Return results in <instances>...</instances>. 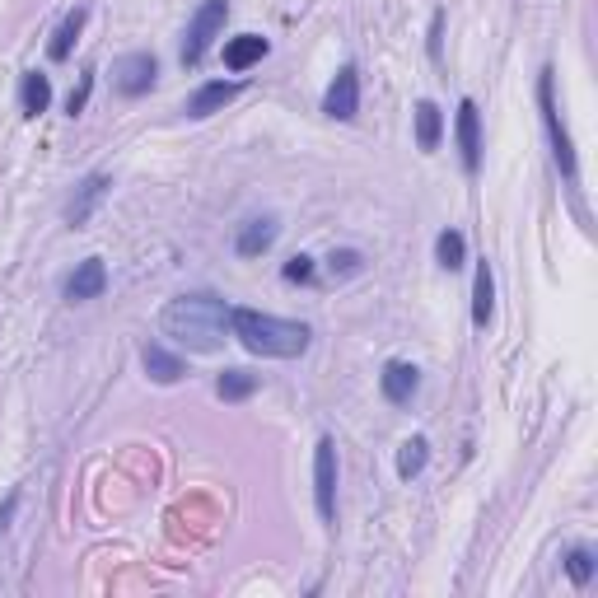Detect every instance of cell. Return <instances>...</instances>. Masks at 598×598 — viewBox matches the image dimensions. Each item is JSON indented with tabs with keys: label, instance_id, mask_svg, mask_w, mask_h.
Wrapping results in <instances>:
<instances>
[{
	"label": "cell",
	"instance_id": "1",
	"mask_svg": "<svg viewBox=\"0 0 598 598\" xmlns=\"http://www.w3.org/2000/svg\"><path fill=\"white\" fill-rule=\"evenodd\" d=\"M159 328H164V337L187 346L192 356H215L229 342V304L215 290H187V295L164 304Z\"/></svg>",
	"mask_w": 598,
	"mask_h": 598
},
{
	"label": "cell",
	"instance_id": "2",
	"mask_svg": "<svg viewBox=\"0 0 598 598\" xmlns=\"http://www.w3.org/2000/svg\"><path fill=\"white\" fill-rule=\"evenodd\" d=\"M229 337H239L243 351L267 360H295L309 351L314 328L299 323V318H276V314H257V309H229Z\"/></svg>",
	"mask_w": 598,
	"mask_h": 598
},
{
	"label": "cell",
	"instance_id": "3",
	"mask_svg": "<svg viewBox=\"0 0 598 598\" xmlns=\"http://www.w3.org/2000/svg\"><path fill=\"white\" fill-rule=\"evenodd\" d=\"M538 108H542V127H547V141H552L556 169H561L570 183H575V178H580V159H575L570 131H566V122H561V108H556V71H552V66H542V75H538Z\"/></svg>",
	"mask_w": 598,
	"mask_h": 598
},
{
	"label": "cell",
	"instance_id": "4",
	"mask_svg": "<svg viewBox=\"0 0 598 598\" xmlns=\"http://www.w3.org/2000/svg\"><path fill=\"white\" fill-rule=\"evenodd\" d=\"M225 19H229L225 0H201V10L192 15L187 38H183V66H201V61H206L211 43L220 38V29H225Z\"/></svg>",
	"mask_w": 598,
	"mask_h": 598
},
{
	"label": "cell",
	"instance_id": "5",
	"mask_svg": "<svg viewBox=\"0 0 598 598\" xmlns=\"http://www.w3.org/2000/svg\"><path fill=\"white\" fill-rule=\"evenodd\" d=\"M314 500L318 519L337 524V444H332V435H323L314 449Z\"/></svg>",
	"mask_w": 598,
	"mask_h": 598
},
{
	"label": "cell",
	"instance_id": "6",
	"mask_svg": "<svg viewBox=\"0 0 598 598\" xmlns=\"http://www.w3.org/2000/svg\"><path fill=\"white\" fill-rule=\"evenodd\" d=\"M159 80V61L150 57V52H127V57L113 61V89L122 94V99H141V94H150Z\"/></svg>",
	"mask_w": 598,
	"mask_h": 598
},
{
	"label": "cell",
	"instance_id": "7",
	"mask_svg": "<svg viewBox=\"0 0 598 598\" xmlns=\"http://www.w3.org/2000/svg\"><path fill=\"white\" fill-rule=\"evenodd\" d=\"M454 136H458V155H463V173L477 178L482 173V113H477V99H458Z\"/></svg>",
	"mask_w": 598,
	"mask_h": 598
},
{
	"label": "cell",
	"instance_id": "8",
	"mask_svg": "<svg viewBox=\"0 0 598 598\" xmlns=\"http://www.w3.org/2000/svg\"><path fill=\"white\" fill-rule=\"evenodd\" d=\"M323 113H328L332 122H356V113H360V71L351 66V61L332 75L328 94H323Z\"/></svg>",
	"mask_w": 598,
	"mask_h": 598
},
{
	"label": "cell",
	"instance_id": "9",
	"mask_svg": "<svg viewBox=\"0 0 598 598\" xmlns=\"http://www.w3.org/2000/svg\"><path fill=\"white\" fill-rule=\"evenodd\" d=\"M108 192H113V178H108V173H89L85 183L75 187V197L66 201V225H71V229L89 225V220H94V211L103 206V197H108Z\"/></svg>",
	"mask_w": 598,
	"mask_h": 598
},
{
	"label": "cell",
	"instance_id": "10",
	"mask_svg": "<svg viewBox=\"0 0 598 598\" xmlns=\"http://www.w3.org/2000/svg\"><path fill=\"white\" fill-rule=\"evenodd\" d=\"M108 290V267H103V257H85L80 267L61 281V295L71 299V304H85V299H99Z\"/></svg>",
	"mask_w": 598,
	"mask_h": 598
},
{
	"label": "cell",
	"instance_id": "11",
	"mask_svg": "<svg viewBox=\"0 0 598 598\" xmlns=\"http://www.w3.org/2000/svg\"><path fill=\"white\" fill-rule=\"evenodd\" d=\"M379 388H384V398L393 407H407L421 393V370H416L412 360H388L384 374H379Z\"/></svg>",
	"mask_w": 598,
	"mask_h": 598
},
{
	"label": "cell",
	"instance_id": "12",
	"mask_svg": "<svg viewBox=\"0 0 598 598\" xmlns=\"http://www.w3.org/2000/svg\"><path fill=\"white\" fill-rule=\"evenodd\" d=\"M281 234V220L276 215H253V220H243L239 225V239H234V253L239 257H262L276 243Z\"/></svg>",
	"mask_w": 598,
	"mask_h": 598
},
{
	"label": "cell",
	"instance_id": "13",
	"mask_svg": "<svg viewBox=\"0 0 598 598\" xmlns=\"http://www.w3.org/2000/svg\"><path fill=\"white\" fill-rule=\"evenodd\" d=\"M141 365H145V374L155 379V384H178L187 374V365H183V356H173L169 346H159V342H145L141 346Z\"/></svg>",
	"mask_w": 598,
	"mask_h": 598
},
{
	"label": "cell",
	"instance_id": "14",
	"mask_svg": "<svg viewBox=\"0 0 598 598\" xmlns=\"http://www.w3.org/2000/svg\"><path fill=\"white\" fill-rule=\"evenodd\" d=\"M239 80H211V85H201L192 99H187V117H211V113H220L225 103H234L239 99Z\"/></svg>",
	"mask_w": 598,
	"mask_h": 598
},
{
	"label": "cell",
	"instance_id": "15",
	"mask_svg": "<svg viewBox=\"0 0 598 598\" xmlns=\"http://www.w3.org/2000/svg\"><path fill=\"white\" fill-rule=\"evenodd\" d=\"M267 52H271V43L262 33H239V38H229L225 43V66L229 71H248V66H257Z\"/></svg>",
	"mask_w": 598,
	"mask_h": 598
},
{
	"label": "cell",
	"instance_id": "16",
	"mask_svg": "<svg viewBox=\"0 0 598 598\" xmlns=\"http://www.w3.org/2000/svg\"><path fill=\"white\" fill-rule=\"evenodd\" d=\"M496 314V276H491V262H477V276H472V323L486 328Z\"/></svg>",
	"mask_w": 598,
	"mask_h": 598
},
{
	"label": "cell",
	"instance_id": "17",
	"mask_svg": "<svg viewBox=\"0 0 598 598\" xmlns=\"http://www.w3.org/2000/svg\"><path fill=\"white\" fill-rule=\"evenodd\" d=\"M19 108H24V117H43L52 108V80L43 71H24V80H19Z\"/></svg>",
	"mask_w": 598,
	"mask_h": 598
},
{
	"label": "cell",
	"instance_id": "18",
	"mask_svg": "<svg viewBox=\"0 0 598 598\" xmlns=\"http://www.w3.org/2000/svg\"><path fill=\"white\" fill-rule=\"evenodd\" d=\"M85 19H89V10H85V5H75L71 15L61 19V29L52 33V43H47V57H52V61H66V57H71V47H75V38H80V29H85Z\"/></svg>",
	"mask_w": 598,
	"mask_h": 598
},
{
	"label": "cell",
	"instance_id": "19",
	"mask_svg": "<svg viewBox=\"0 0 598 598\" xmlns=\"http://www.w3.org/2000/svg\"><path fill=\"white\" fill-rule=\"evenodd\" d=\"M440 141H444V113L430 99H421L416 103V145L421 150H440Z\"/></svg>",
	"mask_w": 598,
	"mask_h": 598
},
{
	"label": "cell",
	"instance_id": "20",
	"mask_svg": "<svg viewBox=\"0 0 598 598\" xmlns=\"http://www.w3.org/2000/svg\"><path fill=\"white\" fill-rule=\"evenodd\" d=\"M257 374H248V370H225L220 379H215V398L220 402H248L257 393Z\"/></svg>",
	"mask_w": 598,
	"mask_h": 598
},
{
	"label": "cell",
	"instance_id": "21",
	"mask_svg": "<svg viewBox=\"0 0 598 598\" xmlns=\"http://www.w3.org/2000/svg\"><path fill=\"white\" fill-rule=\"evenodd\" d=\"M430 463V440L426 435H412V440H402L398 449V477L402 482H412V477H421Z\"/></svg>",
	"mask_w": 598,
	"mask_h": 598
},
{
	"label": "cell",
	"instance_id": "22",
	"mask_svg": "<svg viewBox=\"0 0 598 598\" xmlns=\"http://www.w3.org/2000/svg\"><path fill=\"white\" fill-rule=\"evenodd\" d=\"M435 262L444 271H458L468 262V239H463V229H440V239H435Z\"/></svg>",
	"mask_w": 598,
	"mask_h": 598
},
{
	"label": "cell",
	"instance_id": "23",
	"mask_svg": "<svg viewBox=\"0 0 598 598\" xmlns=\"http://www.w3.org/2000/svg\"><path fill=\"white\" fill-rule=\"evenodd\" d=\"M594 570H598V561H594L589 547H570V552H566V575H570L575 589H584V584L594 580Z\"/></svg>",
	"mask_w": 598,
	"mask_h": 598
},
{
	"label": "cell",
	"instance_id": "24",
	"mask_svg": "<svg viewBox=\"0 0 598 598\" xmlns=\"http://www.w3.org/2000/svg\"><path fill=\"white\" fill-rule=\"evenodd\" d=\"M281 276H285L290 285H314V281H318V262H314L309 253H295L290 262H285Z\"/></svg>",
	"mask_w": 598,
	"mask_h": 598
},
{
	"label": "cell",
	"instance_id": "25",
	"mask_svg": "<svg viewBox=\"0 0 598 598\" xmlns=\"http://www.w3.org/2000/svg\"><path fill=\"white\" fill-rule=\"evenodd\" d=\"M360 267H365V257H360L356 248H342V253L328 257V271H332V276H356Z\"/></svg>",
	"mask_w": 598,
	"mask_h": 598
},
{
	"label": "cell",
	"instance_id": "26",
	"mask_svg": "<svg viewBox=\"0 0 598 598\" xmlns=\"http://www.w3.org/2000/svg\"><path fill=\"white\" fill-rule=\"evenodd\" d=\"M89 94H94V71L80 75V89H71V99H66V113H71V117L85 113V108H89Z\"/></svg>",
	"mask_w": 598,
	"mask_h": 598
},
{
	"label": "cell",
	"instance_id": "27",
	"mask_svg": "<svg viewBox=\"0 0 598 598\" xmlns=\"http://www.w3.org/2000/svg\"><path fill=\"white\" fill-rule=\"evenodd\" d=\"M15 505H19V491L10 500H5V510H0V533H5V528H10V514H15Z\"/></svg>",
	"mask_w": 598,
	"mask_h": 598
}]
</instances>
